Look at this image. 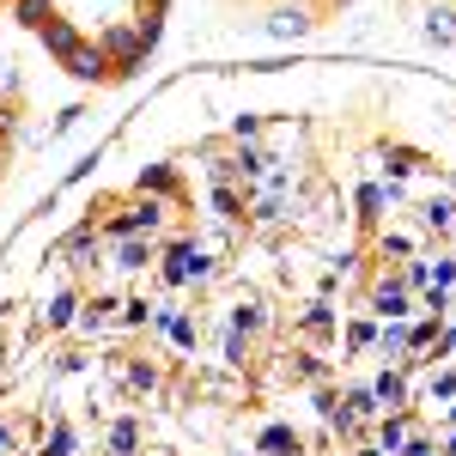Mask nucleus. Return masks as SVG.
<instances>
[{
	"mask_svg": "<svg viewBox=\"0 0 456 456\" xmlns=\"http://www.w3.org/2000/svg\"><path fill=\"white\" fill-rule=\"evenodd\" d=\"M219 268L208 262V249L195 244V238H176V244L159 249V281L165 286H208Z\"/></svg>",
	"mask_w": 456,
	"mask_h": 456,
	"instance_id": "1",
	"label": "nucleus"
},
{
	"mask_svg": "<svg viewBox=\"0 0 456 456\" xmlns=\"http://www.w3.org/2000/svg\"><path fill=\"white\" fill-rule=\"evenodd\" d=\"M165 219H171V201H152V195H141L128 213H116V219H104V238H159L165 232Z\"/></svg>",
	"mask_w": 456,
	"mask_h": 456,
	"instance_id": "2",
	"label": "nucleus"
},
{
	"mask_svg": "<svg viewBox=\"0 0 456 456\" xmlns=\"http://www.w3.org/2000/svg\"><path fill=\"white\" fill-rule=\"evenodd\" d=\"M371 316H378V322H408V316H414V292L402 286V274L371 281Z\"/></svg>",
	"mask_w": 456,
	"mask_h": 456,
	"instance_id": "3",
	"label": "nucleus"
},
{
	"mask_svg": "<svg viewBox=\"0 0 456 456\" xmlns=\"http://www.w3.org/2000/svg\"><path fill=\"white\" fill-rule=\"evenodd\" d=\"M152 329L171 335V347H183V353L201 347V322H195L189 311H176V305H159V311H152Z\"/></svg>",
	"mask_w": 456,
	"mask_h": 456,
	"instance_id": "4",
	"label": "nucleus"
},
{
	"mask_svg": "<svg viewBox=\"0 0 456 456\" xmlns=\"http://www.w3.org/2000/svg\"><path fill=\"white\" fill-rule=\"evenodd\" d=\"M420 37L432 43V49H456V6L451 0H432V6H426Z\"/></svg>",
	"mask_w": 456,
	"mask_h": 456,
	"instance_id": "5",
	"label": "nucleus"
},
{
	"mask_svg": "<svg viewBox=\"0 0 456 456\" xmlns=\"http://www.w3.org/2000/svg\"><path fill=\"white\" fill-rule=\"evenodd\" d=\"M371 395H378V408H384V414H408V408H414V395H408V371H395V365L378 371Z\"/></svg>",
	"mask_w": 456,
	"mask_h": 456,
	"instance_id": "6",
	"label": "nucleus"
},
{
	"mask_svg": "<svg viewBox=\"0 0 456 456\" xmlns=\"http://www.w3.org/2000/svg\"><path fill=\"white\" fill-rule=\"evenodd\" d=\"M61 68H68L73 79H86V86H104V79H116V73H110V55H104V49H92V43H79Z\"/></svg>",
	"mask_w": 456,
	"mask_h": 456,
	"instance_id": "7",
	"label": "nucleus"
},
{
	"mask_svg": "<svg viewBox=\"0 0 456 456\" xmlns=\"http://www.w3.org/2000/svg\"><path fill=\"white\" fill-rule=\"evenodd\" d=\"M305 31H311V6L305 0H281L268 12V37H305Z\"/></svg>",
	"mask_w": 456,
	"mask_h": 456,
	"instance_id": "8",
	"label": "nucleus"
},
{
	"mask_svg": "<svg viewBox=\"0 0 456 456\" xmlns=\"http://www.w3.org/2000/svg\"><path fill=\"white\" fill-rule=\"evenodd\" d=\"M116 268H122V274L159 268V244H152V238H122V244H116Z\"/></svg>",
	"mask_w": 456,
	"mask_h": 456,
	"instance_id": "9",
	"label": "nucleus"
},
{
	"mask_svg": "<svg viewBox=\"0 0 456 456\" xmlns=\"http://www.w3.org/2000/svg\"><path fill=\"white\" fill-rule=\"evenodd\" d=\"M61 256H68V268H73V274L98 268V225H79L68 244H61Z\"/></svg>",
	"mask_w": 456,
	"mask_h": 456,
	"instance_id": "10",
	"label": "nucleus"
},
{
	"mask_svg": "<svg viewBox=\"0 0 456 456\" xmlns=\"http://www.w3.org/2000/svg\"><path fill=\"white\" fill-rule=\"evenodd\" d=\"M335 329H341V316H335L329 298H316V305L298 311V335H305V341H322V335H335Z\"/></svg>",
	"mask_w": 456,
	"mask_h": 456,
	"instance_id": "11",
	"label": "nucleus"
},
{
	"mask_svg": "<svg viewBox=\"0 0 456 456\" xmlns=\"http://www.w3.org/2000/svg\"><path fill=\"white\" fill-rule=\"evenodd\" d=\"M408 438H414V408H408V414H384V420H378V451H384V456H402V444H408Z\"/></svg>",
	"mask_w": 456,
	"mask_h": 456,
	"instance_id": "12",
	"label": "nucleus"
},
{
	"mask_svg": "<svg viewBox=\"0 0 456 456\" xmlns=\"http://www.w3.org/2000/svg\"><path fill=\"white\" fill-rule=\"evenodd\" d=\"M389 208H402V189L395 183H365L359 189V219H384Z\"/></svg>",
	"mask_w": 456,
	"mask_h": 456,
	"instance_id": "13",
	"label": "nucleus"
},
{
	"mask_svg": "<svg viewBox=\"0 0 456 456\" xmlns=\"http://www.w3.org/2000/svg\"><path fill=\"white\" fill-rule=\"evenodd\" d=\"M116 311H122V298H116V292H98V298H86V305H79V329H86V335H98V329L116 322Z\"/></svg>",
	"mask_w": 456,
	"mask_h": 456,
	"instance_id": "14",
	"label": "nucleus"
},
{
	"mask_svg": "<svg viewBox=\"0 0 456 456\" xmlns=\"http://www.w3.org/2000/svg\"><path fill=\"white\" fill-rule=\"evenodd\" d=\"M37 37H43V49H49V55H55V61H68L73 49H79V43H86V37L73 31L68 19H49V25H43V31H37Z\"/></svg>",
	"mask_w": 456,
	"mask_h": 456,
	"instance_id": "15",
	"label": "nucleus"
},
{
	"mask_svg": "<svg viewBox=\"0 0 456 456\" xmlns=\"http://www.w3.org/2000/svg\"><path fill=\"white\" fill-rule=\"evenodd\" d=\"M79 305H86V298H79L73 286H61V292L43 305V329H68V322H79Z\"/></svg>",
	"mask_w": 456,
	"mask_h": 456,
	"instance_id": "16",
	"label": "nucleus"
},
{
	"mask_svg": "<svg viewBox=\"0 0 456 456\" xmlns=\"http://www.w3.org/2000/svg\"><path fill=\"white\" fill-rule=\"evenodd\" d=\"M141 195H152V201H176L183 183H176L171 165H146V171H141Z\"/></svg>",
	"mask_w": 456,
	"mask_h": 456,
	"instance_id": "17",
	"label": "nucleus"
},
{
	"mask_svg": "<svg viewBox=\"0 0 456 456\" xmlns=\"http://www.w3.org/2000/svg\"><path fill=\"white\" fill-rule=\"evenodd\" d=\"M378 329H384L378 316H353L347 335H341V353H371V347H378Z\"/></svg>",
	"mask_w": 456,
	"mask_h": 456,
	"instance_id": "18",
	"label": "nucleus"
},
{
	"mask_svg": "<svg viewBox=\"0 0 456 456\" xmlns=\"http://www.w3.org/2000/svg\"><path fill=\"white\" fill-rule=\"evenodd\" d=\"M104 444H110V456H134L141 451V420H110V432H104Z\"/></svg>",
	"mask_w": 456,
	"mask_h": 456,
	"instance_id": "19",
	"label": "nucleus"
},
{
	"mask_svg": "<svg viewBox=\"0 0 456 456\" xmlns=\"http://www.w3.org/2000/svg\"><path fill=\"white\" fill-rule=\"evenodd\" d=\"M232 329H238V335H262V329H268V305H262V298H238V305H232Z\"/></svg>",
	"mask_w": 456,
	"mask_h": 456,
	"instance_id": "20",
	"label": "nucleus"
},
{
	"mask_svg": "<svg viewBox=\"0 0 456 456\" xmlns=\"http://www.w3.org/2000/svg\"><path fill=\"white\" fill-rule=\"evenodd\" d=\"M420 225H426V232H438V238H451V232H456V195H438V201H426Z\"/></svg>",
	"mask_w": 456,
	"mask_h": 456,
	"instance_id": "21",
	"label": "nucleus"
},
{
	"mask_svg": "<svg viewBox=\"0 0 456 456\" xmlns=\"http://www.w3.org/2000/svg\"><path fill=\"white\" fill-rule=\"evenodd\" d=\"M256 451L262 456H298V432H292V426H262Z\"/></svg>",
	"mask_w": 456,
	"mask_h": 456,
	"instance_id": "22",
	"label": "nucleus"
},
{
	"mask_svg": "<svg viewBox=\"0 0 456 456\" xmlns=\"http://www.w3.org/2000/svg\"><path fill=\"white\" fill-rule=\"evenodd\" d=\"M286 378H292V384H322V378H329V365H322L311 347H298V353H292V365H286Z\"/></svg>",
	"mask_w": 456,
	"mask_h": 456,
	"instance_id": "23",
	"label": "nucleus"
},
{
	"mask_svg": "<svg viewBox=\"0 0 456 456\" xmlns=\"http://www.w3.org/2000/svg\"><path fill=\"white\" fill-rule=\"evenodd\" d=\"M341 408H347L353 420H384V408H378V395H371V384H353L347 395H341Z\"/></svg>",
	"mask_w": 456,
	"mask_h": 456,
	"instance_id": "24",
	"label": "nucleus"
},
{
	"mask_svg": "<svg viewBox=\"0 0 456 456\" xmlns=\"http://www.w3.org/2000/svg\"><path fill=\"white\" fill-rule=\"evenodd\" d=\"M378 353L402 365V359H408V322H384V329H378Z\"/></svg>",
	"mask_w": 456,
	"mask_h": 456,
	"instance_id": "25",
	"label": "nucleus"
},
{
	"mask_svg": "<svg viewBox=\"0 0 456 456\" xmlns=\"http://www.w3.org/2000/svg\"><path fill=\"white\" fill-rule=\"evenodd\" d=\"M122 378H128L134 395H152V389H159V365H152V359H128V365H122Z\"/></svg>",
	"mask_w": 456,
	"mask_h": 456,
	"instance_id": "26",
	"label": "nucleus"
},
{
	"mask_svg": "<svg viewBox=\"0 0 456 456\" xmlns=\"http://www.w3.org/2000/svg\"><path fill=\"white\" fill-rule=\"evenodd\" d=\"M43 456H79V432H73L68 420H55L49 438H43Z\"/></svg>",
	"mask_w": 456,
	"mask_h": 456,
	"instance_id": "27",
	"label": "nucleus"
},
{
	"mask_svg": "<svg viewBox=\"0 0 456 456\" xmlns=\"http://www.w3.org/2000/svg\"><path fill=\"white\" fill-rule=\"evenodd\" d=\"M402 286H408V292H426V286H432V256H408V262H402Z\"/></svg>",
	"mask_w": 456,
	"mask_h": 456,
	"instance_id": "28",
	"label": "nucleus"
},
{
	"mask_svg": "<svg viewBox=\"0 0 456 456\" xmlns=\"http://www.w3.org/2000/svg\"><path fill=\"white\" fill-rule=\"evenodd\" d=\"M213 213H219V219H244V195H238L232 183H213Z\"/></svg>",
	"mask_w": 456,
	"mask_h": 456,
	"instance_id": "29",
	"label": "nucleus"
},
{
	"mask_svg": "<svg viewBox=\"0 0 456 456\" xmlns=\"http://www.w3.org/2000/svg\"><path fill=\"white\" fill-rule=\"evenodd\" d=\"M378 249H384V262H408L414 256V232H384Z\"/></svg>",
	"mask_w": 456,
	"mask_h": 456,
	"instance_id": "30",
	"label": "nucleus"
},
{
	"mask_svg": "<svg viewBox=\"0 0 456 456\" xmlns=\"http://www.w3.org/2000/svg\"><path fill=\"white\" fill-rule=\"evenodd\" d=\"M12 12H19V25H31V31H43L55 12H49V0H12Z\"/></svg>",
	"mask_w": 456,
	"mask_h": 456,
	"instance_id": "31",
	"label": "nucleus"
},
{
	"mask_svg": "<svg viewBox=\"0 0 456 456\" xmlns=\"http://www.w3.org/2000/svg\"><path fill=\"white\" fill-rule=\"evenodd\" d=\"M159 305H146V298H122V329H146Z\"/></svg>",
	"mask_w": 456,
	"mask_h": 456,
	"instance_id": "32",
	"label": "nucleus"
},
{
	"mask_svg": "<svg viewBox=\"0 0 456 456\" xmlns=\"http://www.w3.org/2000/svg\"><path fill=\"white\" fill-rule=\"evenodd\" d=\"M426 292H444V298L456 292V256H444V262H432V286H426Z\"/></svg>",
	"mask_w": 456,
	"mask_h": 456,
	"instance_id": "33",
	"label": "nucleus"
},
{
	"mask_svg": "<svg viewBox=\"0 0 456 456\" xmlns=\"http://www.w3.org/2000/svg\"><path fill=\"white\" fill-rule=\"evenodd\" d=\"M426 395H432V402H456V365H451V371H438V378L426 384Z\"/></svg>",
	"mask_w": 456,
	"mask_h": 456,
	"instance_id": "34",
	"label": "nucleus"
},
{
	"mask_svg": "<svg viewBox=\"0 0 456 456\" xmlns=\"http://www.w3.org/2000/svg\"><path fill=\"white\" fill-rule=\"evenodd\" d=\"M244 359H249V335L225 329V365H244Z\"/></svg>",
	"mask_w": 456,
	"mask_h": 456,
	"instance_id": "35",
	"label": "nucleus"
},
{
	"mask_svg": "<svg viewBox=\"0 0 456 456\" xmlns=\"http://www.w3.org/2000/svg\"><path fill=\"white\" fill-rule=\"evenodd\" d=\"M256 128H262V116H232V141H256Z\"/></svg>",
	"mask_w": 456,
	"mask_h": 456,
	"instance_id": "36",
	"label": "nucleus"
},
{
	"mask_svg": "<svg viewBox=\"0 0 456 456\" xmlns=\"http://www.w3.org/2000/svg\"><path fill=\"white\" fill-rule=\"evenodd\" d=\"M402 456H438V444H432V438H426V432H414V438H408V444H402Z\"/></svg>",
	"mask_w": 456,
	"mask_h": 456,
	"instance_id": "37",
	"label": "nucleus"
},
{
	"mask_svg": "<svg viewBox=\"0 0 456 456\" xmlns=\"http://www.w3.org/2000/svg\"><path fill=\"white\" fill-rule=\"evenodd\" d=\"M19 451V432H12V426H0V456H12Z\"/></svg>",
	"mask_w": 456,
	"mask_h": 456,
	"instance_id": "38",
	"label": "nucleus"
},
{
	"mask_svg": "<svg viewBox=\"0 0 456 456\" xmlns=\"http://www.w3.org/2000/svg\"><path fill=\"white\" fill-rule=\"evenodd\" d=\"M438 456H456V426L444 432V444H438Z\"/></svg>",
	"mask_w": 456,
	"mask_h": 456,
	"instance_id": "39",
	"label": "nucleus"
},
{
	"mask_svg": "<svg viewBox=\"0 0 456 456\" xmlns=\"http://www.w3.org/2000/svg\"><path fill=\"white\" fill-rule=\"evenodd\" d=\"M353 456H384V451H378V444H359V451H353Z\"/></svg>",
	"mask_w": 456,
	"mask_h": 456,
	"instance_id": "40",
	"label": "nucleus"
},
{
	"mask_svg": "<svg viewBox=\"0 0 456 456\" xmlns=\"http://www.w3.org/2000/svg\"><path fill=\"white\" fill-rule=\"evenodd\" d=\"M444 420H451V426H456V402H451V408H444Z\"/></svg>",
	"mask_w": 456,
	"mask_h": 456,
	"instance_id": "41",
	"label": "nucleus"
},
{
	"mask_svg": "<svg viewBox=\"0 0 456 456\" xmlns=\"http://www.w3.org/2000/svg\"><path fill=\"white\" fill-rule=\"evenodd\" d=\"M451 195H456V176H451Z\"/></svg>",
	"mask_w": 456,
	"mask_h": 456,
	"instance_id": "42",
	"label": "nucleus"
}]
</instances>
